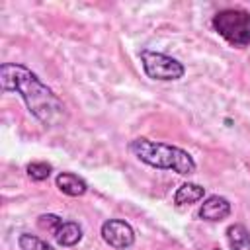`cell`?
<instances>
[{"mask_svg":"<svg viewBox=\"0 0 250 250\" xmlns=\"http://www.w3.org/2000/svg\"><path fill=\"white\" fill-rule=\"evenodd\" d=\"M0 84L4 92H18L25 102L29 113L37 117L43 125L55 127L66 121V107L62 100L27 66L4 62L0 66Z\"/></svg>","mask_w":250,"mask_h":250,"instance_id":"6da1fadb","label":"cell"},{"mask_svg":"<svg viewBox=\"0 0 250 250\" xmlns=\"http://www.w3.org/2000/svg\"><path fill=\"white\" fill-rule=\"evenodd\" d=\"M129 150L145 164L160 170H172L176 174H193L195 172V160L191 158L189 152H186L180 146L166 145V143H156L148 141L145 137L133 139L129 143Z\"/></svg>","mask_w":250,"mask_h":250,"instance_id":"7a4b0ae2","label":"cell"},{"mask_svg":"<svg viewBox=\"0 0 250 250\" xmlns=\"http://www.w3.org/2000/svg\"><path fill=\"white\" fill-rule=\"evenodd\" d=\"M213 29L232 47L250 45V12L240 8H227L213 16Z\"/></svg>","mask_w":250,"mask_h":250,"instance_id":"3957f363","label":"cell"},{"mask_svg":"<svg viewBox=\"0 0 250 250\" xmlns=\"http://www.w3.org/2000/svg\"><path fill=\"white\" fill-rule=\"evenodd\" d=\"M141 64H143V70L148 78L152 80H178L184 76L186 68L184 64L174 59V57H168L164 53H156V51H150V49H143L141 51Z\"/></svg>","mask_w":250,"mask_h":250,"instance_id":"277c9868","label":"cell"},{"mask_svg":"<svg viewBox=\"0 0 250 250\" xmlns=\"http://www.w3.org/2000/svg\"><path fill=\"white\" fill-rule=\"evenodd\" d=\"M102 238L105 244L117 250H125L135 242V230L127 221L121 219H107L102 225Z\"/></svg>","mask_w":250,"mask_h":250,"instance_id":"5b68a950","label":"cell"},{"mask_svg":"<svg viewBox=\"0 0 250 250\" xmlns=\"http://www.w3.org/2000/svg\"><path fill=\"white\" fill-rule=\"evenodd\" d=\"M230 215V203L223 195H209L201 207H199V217L203 221H223Z\"/></svg>","mask_w":250,"mask_h":250,"instance_id":"8992f818","label":"cell"},{"mask_svg":"<svg viewBox=\"0 0 250 250\" xmlns=\"http://www.w3.org/2000/svg\"><path fill=\"white\" fill-rule=\"evenodd\" d=\"M55 184L64 195H70V197H80V195H84L88 191V184L80 176H76L72 172H61L55 178Z\"/></svg>","mask_w":250,"mask_h":250,"instance_id":"52a82bcc","label":"cell"},{"mask_svg":"<svg viewBox=\"0 0 250 250\" xmlns=\"http://www.w3.org/2000/svg\"><path fill=\"white\" fill-rule=\"evenodd\" d=\"M53 236L61 246H74L82 240V227L74 221H61V225L53 230Z\"/></svg>","mask_w":250,"mask_h":250,"instance_id":"ba28073f","label":"cell"},{"mask_svg":"<svg viewBox=\"0 0 250 250\" xmlns=\"http://www.w3.org/2000/svg\"><path fill=\"white\" fill-rule=\"evenodd\" d=\"M205 195V188H201L199 184H182L176 193H174V203L176 205H191V203H197L199 199H203Z\"/></svg>","mask_w":250,"mask_h":250,"instance_id":"9c48e42d","label":"cell"},{"mask_svg":"<svg viewBox=\"0 0 250 250\" xmlns=\"http://www.w3.org/2000/svg\"><path fill=\"white\" fill-rule=\"evenodd\" d=\"M227 240L230 250H250V232L240 223H234L227 229Z\"/></svg>","mask_w":250,"mask_h":250,"instance_id":"30bf717a","label":"cell"},{"mask_svg":"<svg viewBox=\"0 0 250 250\" xmlns=\"http://www.w3.org/2000/svg\"><path fill=\"white\" fill-rule=\"evenodd\" d=\"M18 246H20V250H55L51 244H47L45 240H41L35 234H29V232H21L18 236Z\"/></svg>","mask_w":250,"mask_h":250,"instance_id":"8fae6325","label":"cell"},{"mask_svg":"<svg viewBox=\"0 0 250 250\" xmlns=\"http://www.w3.org/2000/svg\"><path fill=\"white\" fill-rule=\"evenodd\" d=\"M25 172H27V176L33 182H43V180H47L51 176L53 166L49 162H29L27 168H25Z\"/></svg>","mask_w":250,"mask_h":250,"instance_id":"7c38bea8","label":"cell"},{"mask_svg":"<svg viewBox=\"0 0 250 250\" xmlns=\"http://www.w3.org/2000/svg\"><path fill=\"white\" fill-rule=\"evenodd\" d=\"M61 217L59 215H53V213H47V215H41L39 219H37V225L41 227V229H45V230H55L59 225H61Z\"/></svg>","mask_w":250,"mask_h":250,"instance_id":"4fadbf2b","label":"cell"},{"mask_svg":"<svg viewBox=\"0 0 250 250\" xmlns=\"http://www.w3.org/2000/svg\"><path fill=\"white\" fill-rule=\"evenodd\" d=\"M215 250H219V248H215Z\"/></svg>","mask_w":250,"mask_h":250,"instance_id":"5bb4252c","label":"cell"}]
</instances>
